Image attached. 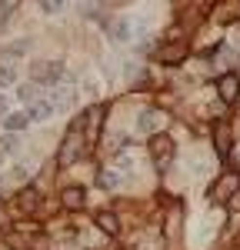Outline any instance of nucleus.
Returning a JSON list of instances; mask_svg holds the SVG:
<instances>
[{
	"label": "nucleus",
	"mask_w": 240,
	"mask_h": 250,
	"mask_svg": "<svg viewBox=\"0 0 240 250\" xmlns=\"http://www.w3.org/2000/svg\"><path fill=\"white\" fill-rule=\"evenodd\" d=\"M54 114H57V107H54V100H47V97H43V100H37L34 107H27L30 124H34V120H47V117H54Z\"/></svg>",
	"instance_id": "nucleus-9"
},
{
	"label": "nucleus",
	"mask_w": 240,
	"mask_h": 250,
	"mask_svg": "<svg viewBox=\"0 0 240 250\" xmlns=\"http://www.w3.org/2000/svg\"><path fill=\"white\" fill-rule=\"evenodd\" d=\"M40 10H43V14H57L60 3H47V0H43V3H40Z\"/></svg>",
	"instance_id": "nucleus-21"
},
{
	"label": "nucleus",
	"mask_w": 240,
	"mask_h": 250,
	"mask_svg": "<svg viewBox=\"0 0 240 250\" xmlns=\"http://www.w3.org/2000/svg\"><path fill=\"white\" fill-rule=\"evenodd\" d=\"M63 77H67V70H63L60 60H37L30 67V83H37V87H54Z\"/></svg>",
	"instance_id": "nucleus-2"
},
{
	"label": "nucleus",
	"mask_w": 240,
	"mask_h": 250,
	"mask_svg": "<svg viewBox=\"0 0 240 250\" xmlns=\"http://www.w3.org/2000/svg\"><path fill=\"white\" fill-rule=\"evenodd\" d=\"M114 37H117V40H127V37H130V27H127L123 20H117V23H114Z\"/></svg>",
	"instance_id": "nucleus-19"
},
{
	"label": "nucleus",
	"mask_w": 240,
	"mask_h": 250,
	"mask_svg": "<svg viewBox=\"0 0 240 250\" xmlns=\"http://www.w3.org/2000/svg\"><path fill=\"white\" fill-rule=\"evenodd\" d=\"M217 94H220L223 104H234L240 97V77L237 74H223V77L217 80Z\"/></svg>",
	"instance_id": "nucleus-7"
},
{
	"label": "nucleus",
	"mask_w": 240,
	"mask_h": 250,
	"mask_svg": "<svg viewBox=\"0 0 240 250\" xmlns=\"http://www.w3.org/2000/svg\"><path fill=\"white\" fill-rule=\"evenodd\" d=\"M17 97H20V104H27V107H34L37 100H43V94H40V87H37V83H20Z\"/></svg>",
	"instance_id": "nucleus-11"
},
{
	"label": "nucleus",
	"mask_w": 240,
	"mask_h": 250,
	"mask_svg": "<svg viewBox=\"0 0 240 250\" xmlns=\"http://www.w3.org/2000/svg\"><path fill=\"white\" fill-rule=\"evenodd\" d=\"M10 83H17V67L10 57H0V87H10Z\"/></svg>",
	"instance_id": "nucleus-13"
},
{
	"label": "nucleus",
	"mask_w": 240,
	"mask_h": 250,
	"mask_svg": "<svg viewBox=\"0 0 240 250\" xmlns=\"http://www.w3.org/2000/svg\"><path fill=\"white\" fill-rule=\"evenodd\" d=\"M87 150V140H83V130H80L77 124H70V130L63 137V144H60V154H57V164L60 167H70V164H77L80 157Z\"/></svg>",
	"instance_id": "nucleus-1"
},
{
	"label": "nucleus",
	"mask_w": 240,
	"mask_h": 250,
	"mask_svg": "<svg viewBox=\"0 0 240 250\" xmlns=\"http://www.w3.org/2000/svg\"><path fill=\"white\" fill-rule=\"evenodd\" d=\"M0 114H3V97H0Z\"/></svg>",
	"instance_id": "nucleus-22"
},
{
	"label": "nucleus",
	"mask_w": 240,
	"mask_h": 250,
	"mask_svg": "<svg viewBox=\"0 0 240 250\" xmlns=\"http://www.w3.org/2000/svg\"><path fill=\"white\" fill-rule=\"evenodd\" d=\"M137 127L143 130V134L157 137L160 127H167V114H160V110H143V114H140V120H137Z\"/></svg>",
	"instance_id": "nucleus-5"
},
{
	"label": "nucleus",
	"mask_w": 240,
	"mask_h": 250,
	"mask_svg": "<svg viewBox=\"0 0 240 250\" xmlns=\"http://www.w3.org/2000/svg\"><path fill=\"white\" fill-rule=\"evenodd\" d=\"M190 54V47L183 43V40H174V43H167V47H160V54H157V60L160 63H167V67H177L180 60Z\"/></svg>",
	"instance_id": "nucleus-4"
},
{
	"label": "nucleus",
	"mask_w": 240,
	"mask_h": 250,
	"mask_svg": "<svg viewBox=\"0 0 240 250\" xmlns=\"http://www.w3.org/2000/svg\"><path fill=\"white\" fill-rule=\"evenodd\" d=\"M100 187L117 190V187H120V173H117V170H100Z\"/></svg>",
	"instance_id": "nucleus-15"
},
{
	"label": "nucleus",
	"mask_w": 240,
	"mask_h": 250,
	"mask_svg": "<svg viewBox=\"0 0 240 250\" xmlns=\"http://www.w3.org/2000/svg\"><path fill=\"white\" fill-rule=\"evenodd\" d=\"M83 187H67V190L60 193V200H63V207H70V210H80L83 207Z\"/></svg>",
	"instance_id": "nucleus-10"
},
{
	"label": "nucleus",
	"mask_w": 240,
	"mask_h": 250,
	"mask_svg": "<svg viewBox=\"0 0 240 250\" xmlns=\"http://www.w3.org/2000/svg\"><path fill=\"white\" fill-rule=\"evenodd\" d=\"M27 50H30V40H20V43L7 47V57H17V54H27Z\"/></svg>",
	"instance_id": "nucleus-18"
},
{
	"label": "nucleus",
	"mask_w": 240,
	"mask_h": 250,
	"mask_svg": "<svg viewBox=\"0 0 240 250\" xmlns=\"http://www.w3.org/2000/svg\"><path fill=\"white\" fill-rule=\"evenodd\" d=\"M217 10H223V14H217L220 20H237L240 17V0H237V3H220Z\"/></svg>",
	"instance_id": "nucleus-17"
},
{
	"label": "nucleus",
	"mask_w": 240,
	"mask_h": 250,
	"mask_svg": "<svg viewBox=\"0 0 240 250\" xmlns=\"http://www.w3.org/2000/svg\"><path fill=\"white\" fill-rule=\"evenodd\" d=\"M3 127L14 134V130H27L30 127V117H27V110H17V114H7V120H3Z\"/></svg>",
	"instance_id": "nucleus-14"
},
{
	"label": "nucleus",
	"mask_w": 240,
	"mask_h": 250,
	"mask_svg": "<svg viewBox=\"0 0 240 250\" xmlns=\"http://www.w3.org/2000/svg\"><path fill=\"white\" fill-rule=\"evenodd\" d=\"M37 190H23L20 193V210H37Z\"/></svg>",
	"instance_id": "nucleus-16"
},
{
	"label": "nucleus",
	"mask_w": 240,
	"mask_h": 250,
	"mask_svg": "<svg viewBox=\"0 0 240 250\" xmlns=\"http://www.w3.org/2000/svg\"><path fill=\"white\" fill-rule=\"evenodd\" d=\"M0 150H7V154L17 150V140H14V137H3V140H0Z\"/></svg>",
	"instance_id": "nucleus-20"
},
{
	"label": "nucleus",
	"mask_w": 240,
	"mask_h": 250,
	"mask_svg": "<svg viewBox=\"0 0 240 250\" xmlns=\"http://www.w3.org/2000/svg\"><path fill=\"white\" fill-rule=\"evenodd\" d=\"M240 187V177L234 170H227L223 177H220V184H214V190H210V197H217V200H227V197H234Z\"/></svg>",
	"instance_id": "nucleus-8"
},
{
	"label": "nucleus",
	"mask_w": 240,
	"mask_h": 250,
	"mask_svg": "<svg viewBox=\"0 0 240 250\" xmlns=\"http://www.w3.org/2000/svg\"><path fill=\"white\" fill-rule=\"evenodd\" d=\"M97 227H100L103 233H110V237H117V233H120V220H117V213H107V210L97 213Z\"/></svg>",
	"instance_id": "nucleus-12"
},
{
	"label": "nucleus",
	"mask_w": 240,
	"mask_h": 250,
	"mask_svg": "<svg viewBox=\"0 0 240 250\" xmlns=\"http://www.w3.org/2000/svg\"><path fill=\"white\" fill-rule=\"evenodd\" d=\"M214 147H217V157H227L234 147V134H230L227 120H217V127H214Z\"/></svg>",
	"instance_id": "nucleus-6"
},
{
	"label": "nucleus",
	"mask_w": 240,
	"mask_h": 250,
	"mask_svg": "<svg viewBox=\"0 0 240 250\" xmlns=\"http://www.w3.org/2000/svg\"><path fill=\"white\" fill-rule=\"evenodd\" d=\"M174 157H177V144H174L167 134L150 137V160H154V167H157L160 173L174 164Z\"/></svg>",
	"instance_id": "nucleus-3"
}]
</instances>
